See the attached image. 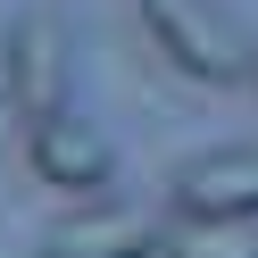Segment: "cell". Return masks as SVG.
I'll return each instance as SVG.
<instances>
[{"instance_id":"6da1fadb","label":"cell","mask_w":258,"mask_h":258,"mask_svg":"<svg viewBox=\"0 0 258 258\" xmlns=\"http://www.w3.org/2000/svg\"><path fill=\"white\" fill-rule=\"evenodd\" d=\"M142 25L167 50V67L191 75V84H241L258 67V50L241 42V25L225 17L217 0H142Z\"/></svg>"},{"instance_id":"7a4b0ae2","label":"cell","mask_w":258,"mask_h":258,"mask_svg":"<svg viewBox=\"0 0 258 258\" xmlns=\"http://www.w3.org/2000/svg\"><path fill=\"white\" fill-rule=\"evenodd\" d=\"M0 84H9V108H17L25 125L58 117V100H67V25H58L50 9H25V17L9 25Z\"/></svg>"},{"instance_id":"3957f363","label":"cell","mask_w":258,"mask_h":258,"mask_svg":"<svg viewBox=\"0 0 258 258\" xmlns=\"http://www.w3.org/2000/svg\"><path fill=\"white\" fill-rule=\"evenodd\" d=\"M158 241H167V225H158L150 208L92 200V208H75V217H58L34 258H158Z\"/></svg>"},{"instance_id":"277c9868","label":"cell","mask_w":258,"mask_h":258,"mask_svg":"<svg viewBox=\"0 0 258 258\" xmlns=\"http://www.w3.org/2000/svg\"><path fill=\"white\" fill-rule=\"evenodd\" d=\"M25 158H34V175L50 191H108V175H117V150H108L92 125H75V117L25 125Z\"/></svg>"},{"instance_id":"5b68a950","label":"cell","mask_w":258,"mask_h":258,"mask_svg":"<svg viewBox=\"0 0 258 258\" xmlns=\"http://www.w3.org/2000/svg\"><path fill=\"white\" fill-rule=\"evenodd\" d=\"M183 217H258V150H208L167 183Z\"/></svg>"},{"instance_id":"8992f818","label":"cell","mask_w":258,"mask_h":258,"mask_svg":"<svg viewBox=\"0 0 258 258\" xmlns=\"http://www.w3.org/2000/svg\"><path fill=\"white\" fill-rule=\"evenodd\" d=\"M158 258H258V217H167Z\"/></svg>"},{"instance_id":"52a82bcc","label":"cell","mask_w":258,"mask_h":258,"mask_svg":"<svg viewBox=\"0 0 258 258\" xmlns=\"http://www.w3.org/2000/svg\"><path fill=\"white\" fill-rule=\"evenodd\" d=\"M0 50H9V34H0Z\"/></svg>"},{"instance_id":"ba28073f","label":"cell","mask_w":258,"mask_h":258,"mask_svg":"<svg viewBox=\"0 0 258 258\" xmlns=\"http://www.w3.org/2000/svg\"><path fill=\"white\" fill-rule=\"evenodd\" d=\"M250 84H258V67H250Z\"/></svg>"}]
</instances>
